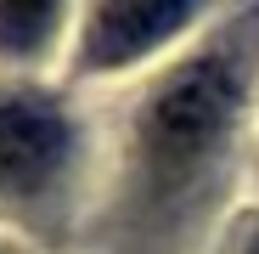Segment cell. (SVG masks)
<instances>
[{
  "instance_id": "1",
  "label": "cell",
  "mask_w": 259,
  "mask_h": 254,
  "mask_svg": "<svg viewBox=\"0 0 259 254\" xmlns=\"http://www.w3.org/2000/svg\"><path fill=\"white\" fill-rule=\"evenodd\" d=\"M231 107H237L231 68L214 62V57L186 62L181 74H169L158 85V96L136 119L141 164L152 169V175H186V169H197L214 153V141L226 136Z\"/></svg>"
},
{
  "instance_id": "2",
  "label": "cell",
  "mask_w": 259,
  "mask_h": 254,
  "mask_svg": "<svg viewBox=\"0 0 259 254\" xmlns=\"http://www.w3.org/2000/svg\"><path fill=\"white\" fill-rule=\"evenodd\" d=\"M68 124L39 102H0V192H34L68 158Z\"/></svg>"
},
{
  "instance_id": "3",
  "label": "cell",
  "mask_w": 259,
  "mask_h": 254,
  "mask_svg": "<svg viewBox=\"0 0 259 254\" xmlns=\"http://www.w3.org/2000/svg\"><path fill=\"white\" fill-rule=\"evenodd\" d=\"M186 17H192V6H181V0H113V6H96L91 28H84V62L124 68L147 46H158L163 34H175Z\"/></svg>"
},
{
  "instance_id": "4",
  "label": "cell",
  "mask_w": 259,
  "mask_h": 254,
  "mask_svg": "<svg viewBox=\"0 0 259 254\" xmlns=\"http://www.w3.org/2000/svg\"><path fill=\"white\" fill-rule=\"evenodd\" d=\"M57 28V6L46 0H0V51H34Z\"/></svg>"
},
{
  "instance_id": "5",
  "label": "cell",
  "mask_w": 259,
  "mask_h": 254,
  "mask_svg": "<svg viewBox=\"0 0 259 254\" xmlns=\"http://www.w3.org/2000/svg\"><path fill=\"white\" fill-rule=\"evenodd\" d=\"M253 254H259V248H253Z\"/></svg>"
}]
</instances>
